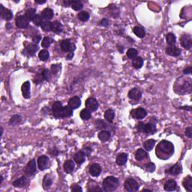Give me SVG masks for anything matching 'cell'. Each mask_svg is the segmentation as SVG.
<instances>
[{
    "label": "cell",
    "mask_w": 192,
    "mask_h": 192,
    "mask_svg": "<svg viewBox=\"0 0 192 192\" xmlns=\"http://www.w3.org/2000/svg\"><path fill=\"white\" fill-rule=\"evenodd\" d=\"M73 114V109L71 108L68 105L65 106L62 108V118L70 117Z\"/></svg>",
    "instance_id": "836d02e7"
},
{
    "label": "cell",
    "mask_w": 192,
    "mask_h": 192,
    "mask_svg": "<svg viewBox=\"0 0 192 192\" xmlns=\"http://www.w3.org/2000/svg\"><path fill=\"white\" fill-rule=\"evenodd\" d=\"M114 116H115V112L114 110H112V109H108L105 111L104 113V118H105L107 122H110L112 123L113 122V119H114Z\"/></svg>",
    "instance_id": "1f68e13d"
},
{
    "label": "cell",
    "mask_w": 192,
    "mask_h": 192,
    "mask_svg": "<svg viewBox=\"0 0 192 192\" xmlns=\"http://www.w3.org/2000/svg\"><path fill=\"white\" fill-rule=\"evenodd\" d=\"M128 96L130 99L134 100V101H139L142 97V93L138 89L133 88L129 91Z\"/></svg>",
    "instance_id": "2e32d148"
},
{
    "label": "cell",
    "mask_w": 192,
    "mask_h": 192,
    "mask_svg": "<svg viewBox=\"0 0 192 192\" xmlns=\"http://www.w3.org/2000/svg\"><path fill=\"white\" fill-rule=\"evenodd\" d=\"M41 17L46 20H51L53 17V11L50 8H46L41 12Z\"/></svg>",
    "instance_id": "cb8c5ba5"
},
{
    "label": "cell",
    "mask_w": 192,
    "mask_h": 192,
    "mask_svg": "<svg viewBox=\"0 0 192 192\" xmlns=\"http://www.w3.org/2000/svg\"><path fill=\"white\" fill-rule=\"evenodd\" d=\"M174 153V146L173 143L167 140H162L156 146V154L160 159H169Z\"/></svg>",
    "instance_id": "6da1fadb"
},
{
    "label": "cell",
    "mask_w": 192,
    "mask_h": 192,
    "mask_svg": "<svg viewBox=\"0 0 192 192\" xmlns=\"http://www.w3.org/2000/svg\"><path fill=\"white\" fill-rule=\"evenodd\" d=\"M32 22L34 23V24H35V26H38H38H41V24H42L43 23L42 17L39 14H36V16L35 17V18L33 19Z\"/></svg>",
    "instance_id": "c3c4849f"
},
{
    "label": "cell",
    "mask_w": 192,
    "mask_h": 192,
    "mask_svg": "<svg viewBox=\"0 0 192 192\" xmlns=\"http://www.w3.org/2000/svg\"><path fill=\"white\" fill-rule=\"evenodd\" d=\"M16 25L18 28L20 29H27L29 27V22L25 15H19L16 18Z\"/></svg>",
    "instance_id": "52a82bcc"
},
{
    "label": "cell",
    "mask_w": 192,
    "mask_h": 192,
    "mask_svg": "<svg viewBox=\"0 0 192 192\" xmlns=\"http://www.w3.org/2000/svg\"><path fill=\"white\" fill-rule=\"evenodd\" d=\"M166 53L169 56L176 57V56H179L181 54V50L178 47H175V46H170L166 49Z\"/></svg>",
    "instance_id": "7402d4cb"
},
{
    "label": "cell",
    "mask_w": 192,
    "mask_h": 192,
    "mask_svg": "<svg viewBox=\"0 0 192 192\" xmlns=\"http://www.w3.org/2000/svg\"><path fill=\"white\" fill-rule=\"evenodd\" d=\"M99 24L101 26H102V27H107V26H108V24H109V22H108V20H107L106 19V18H104L103 20H101V22H100Z\"/></svg>",
    "instance_id": "6f0895ef"
},
{
    "label": "cell",
    "mask_w": 192,
    "mask_h": 192,
    "mask_svg": "<svg viewBox=\"0 0 192 192\" xmlns=\"http://www.w3.org/2000/svg\"><path fill=\"white\" fill-rule=\"evenodd\" d=\"M65 5L71 6L74 11H80L83 7V5L80 1L78 0H71V1H64Z\"/></svg>",
    "instance_id": "4fadbf2b"
},
{
    "label": "cell",
    "mask_w": 192,
    "mask_h": 192,
    "mask_svg": "<svg viewBox=\"0 0 192 192\" xmlns=\"http://www.w3.org/2000/svg\"><path fill=\"white\" fill-rule=\"evenodd\" d=\"M63 106L60 101H56L53 104L52 107V111H53V116L56 118H62V111Z\"/></svg>",
    "instance_id": "9c48e42d"
},
{
    "label": "cell",
    "mask_w": 192,
    "mask_h": 192,
    "mask_svg": "<svg viewBox=\"0 0 192 192\" xmlns=\"http://www.w3.org/2000/svg\"><path fill=\"white\" fill-rule=\"evenodd\" d=\"M63 168L65 173H71L74 170V163L71 160H68L64 163Z\"/></svg>",
    "instance_id": "4316f807"
},
{
    "label": "cell",
    "mask_w": 192,
    "mask_h": 192,
    "mask_svg": "<svg viewBox=\"0 0 192 192\" xmlns=\"http://www.w3.org/2000/svg\"><path fill=\"white\" fill-rule=\"evenodd\" d=\"M131 115L133 118L137 119H142L147 116V111L144 108L139 107L131 112Z\"/></svg>",
    "instance_id": "5b68a950"
},
{
    "label": "cell",
    "mask_w": 192,
    "mask_h": 192,
    "mask_svg": "<svg viewBox=\"0 0 192 192\" xmlns=\"http://www.w3.org/2000/svg\"><path fill=\"white\" fill-rule=\"evenodd\" d=\"M82 152L84 153V154L86 155V156H89L90 154H91V153H92V149L90 148V147L87 146V147H85V148H83V150H82Z\"/></svg>",
    "instance_id": "11a10c76"
},
{
    "label": "cell",
    "mask_w": 192,
    "mask_h": 192,
    "mask_svg": "<svg viewBox=\"0 0 192 192\" xmlns=\"http://www.w3.org/2000/svg\"><path fill=\"white\" fill-rule=\"evenodd\" d=\"M0 8H1L0 12H1L2 17L7 21L11 20L12 19V17H13V14H12L11 11L4 8V6H3L2 5H0Z\"/></svg>",
    "instance_id": "5bb4252c"
},
{
    "label": "cell",
    "mask_w": 192,
    "mask_h": 192,
    "mask_svg": "<svg viewBox=\"0 0 192 192\" xmlns=\"http://www.w3.org/2000/svg\"><path fill=\"white\" fill-rule=\"evenodd\" d=\"M182 165L179 163L177 164H174L173 166H172L169 170H166V173H168L170 175H173V176H177L179 173L182 172Z\"/></svg>",
    "instance_id": "9a60e30c"
},
{
    "label": "cell",
    "mask_w": 192,
    "mask_h": 192,
    "mask_svg": "<svg viewBox=\"0 0 192 192\" xmlns=\"http://www.w3.org/2000/svg\"><path fill=\"white\" fill-rule=\"evenodd\" d=\"M143 125H144L143 122H140V123L138 124V125H137V130L139 131L143 132Z\"/></svg>",
    "instance_id": "91938a15"
},
{
    "label": "cell",
    "mask_w": 192,
    "mask_h": 192,
    "mask_svg": "<svg viewBox=\"0 0 192 192\" xmlns=\"http://www.w3.org/2000/svg\"><path fill=\"white\" fill-rule=\"evenodd\" d=\"M125 189L128 192H135L139 189V185L134 179H128L124 184Z\"/></svg>",
    "instance_id": "277c9868"
},
{
    "label": "cell",
    "mask_w": 192,
    "mask_h": 192,
    "mask_svg": "<svg viewBox=\"0 0 192 192\" xmlns=\"http://www.w3.org/2000/svg\"><path fill=\"white\" fill-rule=\"evenodd\" d=\"M62 24L59 21H54V22L52 23L51 24V30L54 33H59L62 31Z\"/></svg>",
    "instance_id": "4dcf8cb0"
},
{
    "label": "cell",
    "mask_w": 192,
    "mask_h": 192,
    "mask_svg": "<svg viewBox=\"0 0 192 192\" xmlns=\"http://www.w3.org/2000/svg\"><path fill=\"white\" fill-rule=\"evenodd\" d=\"M44 80V77H43L42 72H41V74H38L37 76L35 77V82L36 83H42Z\"/></svg>",
    "instance_id": "f5cc1de1"
},
{
    "label": "cell",
    "mask_w": 192,
    "mask_h": 192,
    "mask_svg": "<svg viewBox=\"0 0 192 192\" xmlns=\"http://www.w3.org/2000/svg\"><path fill=\"white\" fill-rule=\"evenodd\" d=\"M128 161V154L126 153H120L116 157V162L119 166H123L126 164Z\"/></svg>",
    "instance_id": "484cf974"
},
{
    "label": "cell",
    "mask_w": 192,
    "mask_h": 192,
    "mask_svg": "<svg viewBox=\"0 0 192 192\" xmlns=\"http://www.w3.org/2000/svg\"><path fill=\"white\" fill-rule=\"evenodd\" d=\"M51 24L52 23H50V21H44V22H43L42 24H41V29H42L44 32L50 31V30H51Z\"/></svg>",
    "instance_id": "7dc6e473"
},
{
    "label": "cell",
    "mask_w": 192,
    "mask_h": 192,
    "mask_svg": "<svg viewBox=\"0 0 192 192\" xmlns=\"http://www.w3.org/2000/svg\"><path fill=\"white\" fill-rule=\"evenodd\" d=\"M52 182H52L51 178H50L48 175L45 176L44 181H43V186H44V189H48V188H50V187L52 185Z\"/></svg>",
    "instance_id": "7bdbcfd3"
},
{
    "label": "cell",
    "mask_w": 192,
    "mask_h": 192,
    "mask_svg": "<svg viewBox=\"0 0 192 192\" xmlns=\"http://www.w3.org/2000/svg\"><path fill=\"white\" fill-rule=\"evenodd\" d=\"M185 135H186L189 138H191L192 137V128L191 126L188 127V128H186V130H185Z\"/></svg>",
    "instance_id": "9f6ffc18"
},
{
    "label": "cell",
    "mask_w": 192,
    "mask_h": 192,
    "mask_svg": "<svg viewBox=\"0 0 192 192\" xmlns=\"http://www.w3.org/2000/svg\"><path fill=\"white\" fill-rule=\"evenodd\" d=\"M80 116L81 119H83V120H88L91 118V111L87 108L83 109L80 111Z\"/></svg>",
    "instance_id": "f35d334b"
},
{
    "label": "cell",
    "mask_w": 192,
    "mask_h": 192,
    "mask_svg": "<svg viewBox=\"0 0 192 192\" xmlns=\"http://www.w3.org/2000/svg\"><path fill=\"white\" fill-rule=\"evenodd\" d=\"M191 85L192 82L191 78H184L183 77H181L176 80V83L173 86V90L177 94L179 95L189 94L191 93L192 90Z\"/></svg>",
    "instance_id": "7a4b0ae2"
},
{
    "label": "cell",
    "mask_w": 192,
    "mask_h": 192,
    "mask_svg": "<svg viewBox=\"0 0 192 192\" xmlns=\"http://www.w3.org/2000/svg\"><path fill=\"white\" fill-rule=\"evenodd\" d=\"M119 179L114 176H108L103 181V188L105 191H114L119 186Z\"/></svg>",
    "instance_id": "3957f363"
},
{
    "label": "cell",
    "mask_w": 192,
    "mask_h": 192,
    "mask_svg": "<svg viewBox=\"0 0 192 192\" xmlns=\"http://www.w3.org/2000/svg\"><path fill=\"white\" fill-rule=\"evenodd\" d=\"M81 104V100L80 97L74 96L71 98L68 101V106L73 110L78 108Z\"/></svg>",
    "instance_id": "ffe728a7"
},
{
    "label": "cell",
    "mask_w": 192,
    "mask_h": 192,
    "mask_svg": "<svg viewBox=\"0 0 192 192\" xmlns=\"http://www.w3.org/2000/svg\"><path fill=\"white\" fill-rule=\"evenodd\" d=\"M86 155L82 151L77 152L74 156V159L77 164H82L85 161Z\"/></svg>",
    "instance_id": "f1b7e54d"
},
{
    "label": "cell",
    "mask_w": 192,
    "mask_h": 192,
    "mask_svg": "<svg viewBox=\"0 0 192 192\" xmlns=\"http://www.w3.org/2000/svg\"><path fill=\"white\" fill-rule=\"evenodd\" d=\"M89 172H90V175L93 177H97L101 174V167L99 164H93L90 167L89 169Z\"/></svg>",
    "instance_id": "ac0fdd59"
},
{
    "label": "cell",
    "mask_w": 192,
    "mask_h": 192,
    "mask_svg": "<svg viewBox=\"0 0 192 192\" xmlns=\"http://www.w3.org/2000/svg\"><path fill=\"white\" fill-rule=\"evenodd\" d=\"M138 52L136 49L134 48H130L128 49V50L127 51V56L131 59H134L136 57H137Z\"/></svg>",
    "instance_id": "f6af8a7d"
},
{
    "label": "cell",
    "mask_w": 192,
    "mask_h": 192,
    "mask_svg": "<svg viewBox=\"0 0 192 192\" xmlns=\"http://www.w3.org/2000/svg\"><path fill=\"white\" fill-rule=\"evenodd\" d=\"M145 169L147 170V171L150 172V173H152V172H154L155 170H156V165H155L153 163L150 162V163H148V164H146L145 165Z\"/></svg>",
    "instance_id": "f907efd6"
},
{
    "label": "cell",
    "mask_w": 192,
    "mask_h": 192,
    "mask_svg": "<svg viewBox=\"0 0 192 192\" xmlns=\"http://www.w3.org/2000/svg\"><path fill=\"white\" fill-rule=\"evenodd\" d=\"M26 17L28 19L29 21H32L35 17L36 16V10L35 8H30L26 11Z\"/></svg>",
    "instance_id": "8d00e7d4"
},
{
    "label": "cell",
    "mask_w": 192,
    "mask_h": 192,
    "mask_svg": "<svg viewBox=\"0 0 192 192\" xmlns=\"http://www.w3.org/2000/svg\"><path fill=\"white\" fill-rule=\"evenodd\" d=\"M156 141L155 140L150 139L146 140V142H144L143 143V147L145 149V150L146 151H151L153 149V147L155 146V144H156Z\"/></svg>",
    "instance_id": "e575fe53"
},
{
    "label": "cell",
    "mask_w": 192,
    "mask_h": 192,
    "mask_svg": "<svg viewBox=\"0 0 192 192\" xmlns=\"http://www.w3.org/2000/svg\"><path fill=\"white\" fill-rule=\"evenodd\" d=\"M2 134H3V129L1 127V137H2Z\"/></svg>",
    "instance_id": "03108f58"
},
{
    "label": "cell",
    "mask_w": 192,
    "mask_h": 192,
    "mask_svg": "<svg viewBox=\"0 0 192 192\" xmlns=\"http://www.w3.org/2000/svg\"><path fill=\"white\" fill-rule=\"evenodd\" d=\"M98 137L101 141H102V142H107V140H110L111 134H110V133L108 131L102 130L98 133Z\"/></svg>",
    "instance_id": "83f0119b"
},
{
    "label": "cell",
    "mask_w": 192,
    "mask_h": 192,
    "mask_svg": "<svg viewBox=\"0 0 192 192\" xmlns=\"http://www.w3.org/2000/svg\"><path fill=\"white\" fill-rule=\"evenodd\" d=\"M35 2L38 3V4H44L46 2V0H42V1H40V0H35Z\"/></svg>",
    "instance_id": "6125c7cd"
},
{
    "label": "cell",
    "mask_w": 192,
    "mask_h": 192,
    "mask_svg": "<svg viewBox=\"0 0 192 192\" xmlns=\"http://www.w3.org/2000/svg\"><path fill=\"white\" fill-rule=\"evenodd\" d=\"M36 172V162L35 159H32L27 164L25 168V173L27 176H33Z\"/></svg>",
    "instance_id": "8fae6325"
},
{
    "label": "cell",
    "mask_w": 192,
    "mask_h": 192,
    "mask_svg": "<svg viewBox=\"0 0 192 192\" xmlns=\"http://www.w3.org/2000/svg\"><path fill=\"white\" fill-rule=\"evenodd\" d=\"M177 188V183L173 179H170V180L167 181L166 183L164 184V189L165 191H175Z\"/></svg>",
    "instance_id": "603a6c76"
},
{
    "label": "cell",
    "mask_w": 192,
    "mask_h": 192,
    "mask_svg": "<svg viewBox=\"0 0 192 192\" xmlns=\"http://www.w3.org/2000/svg\"><path fill=\"white\" fill-rule=\"evenodd\" d=\"M166 41H167V43L170 46H175L176 41V38L174 34L168 33L167 35V36H166Z\"/></svg>",
    "instance_id": "d590c367"
},
{
    "label": "cell",
    "mask_w": 192,
    "mask_h": 192,
    "mask_svg": "<svg viewBox=\"0 0 192 192\" xmlns=\"http://www.w3.org/2000/svg\"><path fill=\"white\" fill-rule=\"evenodd\" d=\"M21 91H22L23 96L26 99H28L31 96L30 94V83L29 81H26L23 83L21 87Z\"/></svg>",
    "instance_id": "e0dca14e"
},
{
    "label": "cell",
    "mask_w": 192,
    "mask_h": 192,
    "mask_svg": "<svg viewBox=\"0 0 192 192\" xmlns=\"http://www.w3.org/2000/svg\"><path fill=\"white\" fill-rule=\"evenodd\" d=\"M53 42V40L50 38V37H44L43 38L42 41H41V46H42L44 48H47L48 47H50V45L51 44V43Z\"/></svg>",
    "instance_id": "bcb514c9"
},
{
    "label": "cell",
    "mask_w": 192,
    "mask_h": 192,
    "mask_svg": "<svg viewBox=\"0 0 192 192\" xmlns=\"http://www.w3.org/2000/svg\"><path fill=\"white\" fill-rule=\"evenodd\" d=\"M38 50V46H37V44H30L27 47H26V52H27V54H29L30 56H33Z\"/></svg>",
    "instance_id": "d6a6232c"
},
{
    "label": "cell",
    "mask_w": 192,
    "mask_h": 192,
    "mask_svg": "<svg viewBox=\"0 0 192 192\" xmlns=\"http://www.w3.org/2000/svg\"><path fill=\"white\" fill-rule=\"evenodd\" d=\"M184 188L188 191H192V177L190 176H188L186 178H185L182 182Z\"/></svg>",
    "instance_id": "f546056e"
},
{
    "label": "cell",
    "mask_w": 192,
    "mask_h": 192,
    "mask_svg": "<svg viewBox=\"0 0 192 192\" xmlns=\"http://www.w3.org/2000/svg\"><path fill=\"white\" fill-rule=\"evenodd\" d=\"M180 42L182 47L184 48L189 50L192 47V39L191 36L188 34H185L182 35L180 38Z\"/></svg>",
    "instance_id": "8992f818"
},
{
    "label": "cell",
    "mask_w": 192,
    "mask_h": 192,
    "mask_svg": "<svg viewBox=\"0 0 192 192\" xmlns=\"http://www.w3.org/2000/svg\"><path fill=\"white\" fill-rule=\"evenodd\" d=\"M42 74L45 80L48 81L50 80V78H51V72H50L48 69H44V70L42 71Z\"/></svg>",
    "instance_id": "681fc988"
},
{
    "label": "cell",
    "mask_w": 192,
    "mask_h": 192,
    "mask_svg": "<svg viewBox=\"0 0 192 192\" xmlns=\"http://www.w3.org/2000/svg\"><path fill=\"white\" fill-rule=\"evenodd\" d=\"M86 107L90 111H96L98 107V101L94 98H89L86 101Z\"/></svg>",
    "instance_id": "7c38bea8"
},
{
    "label": "cell",
    "mask_w": 192,
    "mask_h": 192,
    "mask_svg": "<svg viewBox=\"0 0 192 192\" xmlns=\"http://www.w3.org/2000/svg\"><path fill=\"white\" fill-rule=\"evenodd\" d=\"M61 68V65L55 64L51 65V71L53 74H57Z\"/></svg>",
    "instance_id": "816d5d0a"
},
{
    "label": "cell",
    "mask_w": 192,
    "mask_h": 192,
    "mask_svg": "<svg viewBox=\"0 0 192 192\" xmlns=\"http://www.w3.org/2000/svg\"><path fill=\"white\" fill-rule=\"evenodd\" d=\"M32 40H33L34 42H35L36 44H38V43L39 42L40 40H41V37L38 36V35H35V36L33 38H32Z\"/></svg>",
    "instance_id": "94428289"
},
{
    "label": "cell",
    "mask_w": 192,
    "mask_h": 192,
    "mask_svg": "<svg viewBox=\"0 0 192 192\" xmlns=\"http://www.w3.org/2000/svg\"><path fill=\"white\" fill-rule=\"evenodd\" d=\"M60 47L64 52H72L75 50L74 44L68 39L61 41Z\"/></svg>",
    "instance_id": "ba28073f"
},
{
    "label": "cell",
    "mask_w": 192,
    "mask_h": 192,
    "mask_svg": "<svg viewBox=\"0 0 192 192\" xmlns=\"http://www.w3.org/2000/svg\"><path fill=\"white\" fill-rule=\"evenodd\" d=\"M71 191H75V192H81L83 191L81 187L78 185H74L71 186Z\"/></svg>",
    "instance_id": "db71d44e"
},
{
    "label": "cell",
    "mask_w": 192,
    "mask_h": 192,
    "mask_svg": "<svg viewBox=\"0 0 192 192\" xmlns=\"http://www.w3.org/2000/svg\"><path fill=\"white\" fill-rule=\"evenodd\" d=\"M78 19L82 22H87L89 19H90V14L89 12L86 11H80L77 15Z\"/></svg>",
    "instance_id": "60d3db41"
},
{
    "label": "cell",
    "mask_w": 192,
    "mask_h": 192,
    "mask_svg": "<svg viewBox=\"0 0 192 192\" xmlns=\"http://www.w3.org/2000/svg\"><path fill=\"white\" fill-rule=\"evenodd\" d=\"M133 32H134V33L135 35H137V36L139 37V38H143V37L146 35L145 30L140 27H134Z\"/></svg>",
    "instance_id": "74e56055"
},
{
    "label": "cell",
    "mask_w": 192,
    "mask_h": 192,
    "mask_svg": "<svg viewBox=\"0 0 192 192\" xmlns=\"http://www.w3.org/2000/svg\"><path fill=\"white\" fill-rule=\"evenodd\" d=\"M157 131V128L155 124L152 123V122H149V123L144 124L143 128V132L146 134H153Z\"/></svg>",
    "instance_id": "d6986e66"
},
{
    "label": "cell",
    "mask_w": 192,
    "mask_h": 192,
    "mask_svg": "<svg viewBox=\"0 0 192 192\" xmlns=\"http://www.w3.org/2000/svg\"><path fill=\"white\" fill-rule=\"evenodd\" d=\"M38 168L41 170H44L49 167V164H50V159L47 156H41L38 159Z\"/></svg>",
    "instance_id": "30bf717a"
},
{
    "label": "cell",
    "mask_w": 192,
    "mask_h": 192,
    "mask_svg": "<svg viewBox=\"0 0 192 192\" xmlns=\"http://www.w3.org/2000/svg\"><path fill=\"white\" fill-rule=\"evenodd\" d=\"M148 154H147L146 152L143 149H139L137 150V151L135 153V159H136L137 161H141L144 159H147L148 158Z\"/></svg>",
    "instance_id": "d4e9b609"
},
{
    "label": "cell",
    "mask_w": 192,
    "mask_h": 192,
    "mask_svg": "<svg viewBox=\"0 0 192 192\" xmlns=\"http://www.w3.org/2000/svg\"><path fill=\"white\" fill-rule=\"evenodd\" d=\"M28 179L26 176H22L13 182V185L15 188H23L28 184Z\"/></svg>",
    "instance_id": "44dd1931"
},
{
    "label": "cell",
    "mask_w": 192,
    "mask_h": 192,
    "mask_svg": "<svg viewBox=\"0 0 192 192\" xmlns=\"http://www.w3.org/2000/svg\"><path fill=\"white\" fill-rule=\"evenodd\" d=\"M184 74H191V66H188V67H187L184 70Z\"/></svg>",
    "instance_id": "680465c9"
},
{
    "label": "cell",
    "mask_w": 192,
    "mask_h": 192,
    "mask_svg": "<svg viewBox=\"0 0 192 192\" xmlns=\"http://www.w3.org/2000/svg\"><path fill=\"white\" fill-rule=\"evenodd\" d=\"M40 59L42 61H47L50 57V53L47 50H42L40 51L39 54H38Z\"/></svg>",
    "instance_id": "ee69618b"
},
{
    "label": "cell",
    "mask_w": 192,
    "mask_h": 192,
    "mask_svg": "<svg viewBox=\"0 0 192 192\" xmlns=\"http://www.w3.org/2000/svg\"><path fill=\"white\" fill-rule=\"evenodd\" d=\"M22 119L20 115H14L11 118L10 121H9V124L11 125H16L19 124L21 122Z\"/></svg>",
    "instance_id": "b9f144b4"
},
{
    "label": "cell",
    "mask_w": 192,
    "mask_h": 192,
    "mask_svg": "<svg viewBox=\"0 0 192 192\" xmlns=\"http://www.w3.org/2000/svg\"><path fill=\"white\" fill-rule=\"evenodd\" d=\"M2 181H3V177H2V176H0V184H2Z\"/></svg>",
    "instance_id": "be15d7a7"
},
{
    "label": "cell",
    "mask_w": 192,
    "mask_h": 192,
    "mask_svg": "<svg viewBox=\"0 0 192 192\" xmlns=\"http://www.w3.org/2000/svg\"><path fill=\"white\" fill-rule=\"evenodd\" d=\"M132 65H133V66L135 68H142L143 65V59L141 57H139V56L136 57L132 61Z\"/></svg>",
    "instance_id": "ab89813d"
},
{
    "label": "cell",
    "mask_w": 192,
    "mask_h": 192,
    "mask_svg": "<svg viewBox=\"0 0 192 192\" xmlns=\"http://www.w3.org/2000/svg\"><path fill=\"white\" fill-rule=\"evenodd\" d=\"M143 191H150V192H151V190H150V189H143Z\"/></svg>",
    "instance_id": "e7e4bbea"
}]
</instances>
